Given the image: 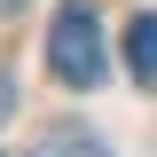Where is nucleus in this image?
<instances>
[{
  "label": "nucleus",
  "mask_w": 157,
  "mask_h": 157,
  "mask_svg": "<svg viewBox=\"0 0 157 157\" xmlns=\"http://www.w3.org/2000/svg\"><path fill=\"white\" fill-rule=\"evenodd\" d=\"M126 71H134L141 86H157V8H141V16L126 24Z\"/></svg>",
  "instance_id": "nucleus-2"
},
{
  "label": "nucleus",
  "mask_w": 157,
  "mask_h": 157,
  "mask_svg": "<svg viewBox=\"0 0 157 157\" xmlns=\"http://www.w3.org/2000/svg\"><path fill=\"white\" fill-rule=\"evenodd\" d=\"M16 8H32V0H0V16H16Z\"/></svg>",
  "instance_id": "nucleus-5"
},
{
  "label": "nucleus",
  "mask_w": 157,
  "mask_h": 157,
  "mask_svg": "<svg viewBox=\"0 0 157 157\" xmlns=\"http://www.w3.org/2000/svg\"><path fill=\"white\" fill-rule=\"evenodd\" d=\"M8 110H16V86H8V71H0V126H8Z\"/></svg>",
  "instance_id": "nucleus-4"
},
{
  "label": "nucleus",
  "mask_w": 157,
  "mask_h": 157,
  "mask_svg": "<svg viewBox=\"0 0 157 157\" xmlns=\"http://www.w3.org/2000/svg\"><path fill=\"white\" fill-rule=\"evenodd\" d=\"M47 71H55L63 86H94L102 78V16L86 0L55 8V24H47Z\"/></svg>",
  "instance_id": "nucleus-1"
},
{
  "label": "nucleus",
  "mask_w": 157,
  "mask_h": 157,
  "mask_svg": "<svg viewBox=\"0 0 157 157\" xmlns=\"http://www.w3.org/2000/svg\"><path fill=\"white\" fill-rule=\"evenodd\" d=\"M32 157H110V149H102V141H86V134H47Z\"/></svg>",
  "instance_id": "nucleus-3"
}]
</instances>
